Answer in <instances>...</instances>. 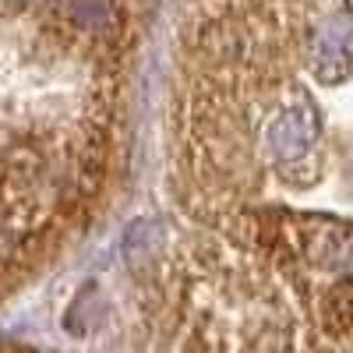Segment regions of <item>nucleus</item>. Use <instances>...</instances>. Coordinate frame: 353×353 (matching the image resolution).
<instances>
[{"instance_id": "1", "label": "nucleus", "mask_w": 353, "mask_h": 353, "mask_svg": "<svg viewBox=\"0 0 353 353\" xmlns=\"http://www.w3.org/2000/svg\"><path fill=\"white\" fill-rule=\"evenodd\" d=\"M311 68L318 78L339 81L353 71V18H329L311 32Z\"/></svg>"}, {"instance_id": "2", "label": "nucleus", "mask_w": 353, "mask_h": 353, "mask_svg": "<svg viewBox=\"0 0 353 353\" xmlns=\"http://www.w3.org/2000/svg\"><path fill=\"white\" fill-rule=\"evenodd\" d=\"M314 134H318V121H314L311 106H290L286 113H279V121L269 131V149L286 170L293 163H301V156L311 149Z\"/></svg>"}, {"instance_id": "3", "label": "nucleus", "mask_w": 353, "mask_h": 353, "mask_svg": "<svg viewBox=\"0 0 353 353\" xmlns=\"http://www.w3.org/2000/svg\"><path fill=\"white\" fill-rule=\"evenodd\" d=\"M321 325L336 339H353V286H339L321 301Z\"/></svg>"}]
</instances>
